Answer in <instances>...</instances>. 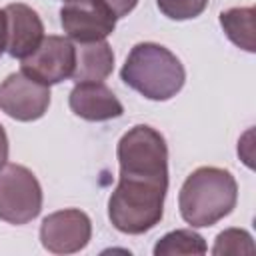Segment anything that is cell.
I'll use <instances>...</instances> for the list:
<instances>
[{
	"instance_id": "6da1fadb",
	"label": "cell",
	"mask_w": 256,
	"mask_h": 256,
	"mask_svg": "<svg viewBox=\"0 0 256 256\" xmlns=\"http://www.w3.org/2000/svg\"><path fill=\"white\" fill-rule=\"evenodd\" d=\"M238 202V184L234 176L216 166L196 168L182 184L178 208L192 228H208L226 218Z\"/></svg>"
},
{
	"instance_id": "7a4b0ae2",
	"label": "cell",
	"mask_w": 256,
	"mask_h": 256,
	"mask_svg": "<svg viewBox=\"0 0 256 256\" xmlns=\"http://www.w3.org/2000/svg\"><path fill=\"white\" fill-rule=\"evenodd\" d=\"M168 180L136 174H120L108 200V218L118 232L144 234L152 230L164 214Z\"/></svg>"
},
{
	"instance_id": "3957f363",
	"label": "cell",
	"mask_w": 256,
	"mask_h": 256,
	"mask_svg": "<svg viewBox=\"0 0 256 256\" xmlns=\"http://www.w3.org/2000/svg\"><path fill=\"white\" fill-rule=\"evenodd\" d=\"M120 78L144 98L164 102L182 90L186 70L176 54L166 46L156 42H140L130 50L120 70Z\"/></svg>"
},
{
	"instance_id": "277c9868",
	"label": "cell",
	"mask_w": 256,
	"mask_h": 256,
	"mask_svg": "<svg viewBox=\"0 0 256 256\" xmlns=\"http://www.w3.org/2000/svg\"><path fill=\"white\" fill-rule=\"evenodd\" d=\"M120 174H136L148 178L168 180V146L164 136L148 126H132L120 140L116 148Z\"/></svg>"
},
{
	"instance_id": "5b68a950",
	"label": "cell",
	"mask_w": 256,
	"mask_h": 256,
	"mask_svg": "<svg viewBox=\"0 0 256 256\" xmlns=\"http://www.w3.org/2000/svg\"><path fill=\"white\" fill-rule=\"evenodd\" d=\"M42 210V186L22 164L0 168V220L8 224H28Z\"/></svg>"
},
{
	"instance_id": "8992f818",
	"label": "cell",
	"mask_w": 256,
	"mask_h": 256,
	"mask_svg": "<svg viewBox=\"0 0 256 256\" xmlns=\"http://www.w3.org/2000/svg\"><path fill=\"white\" fill-rule=\"evenodd\" d=\"M60 24L70 40L86 44L106 40L116 28V16L102 0H68L60 8Z\"/></svg>"
},
{
	"instance_id": "52a82bcc",
	"label": "cell",
	"mask_w": 256,
	"mask_h": 256,
	"mask_svg": "<svg viewBox=\"0 0 256 256\" xmlns=\"http://www.w3.org/2000/svg\"><path fill=\"white\" fill-rule=\"evenodd\" d=\"M76 64V46L64 36H44L40 46L22 60V72L52 86L72 76Z\"/></svg>"
},
{
	"instance_id": "ba28073f",
	"label": "cell",
	"mask_w": 256,
	"mask_h": 256,
	"mask_svg": "<svg viewBox=\"0 0 256 256\" xmlns=\"http://www.w3.org/2000/svg\"><path fill=\"white\" fill-rule=\"evenodd\" d=\"M92 222L78 208H64L48 214L40 224V242L52 254H74L88 246Z\"/></svg>"
},
{
	"instance_id": "9c48e42d",
	"label": "cell",
	"mask_w": 256,
	"mask_h": 256,
	"mask_svg": "<svg viewBox=\"0 0 256 256\" xmlns=\"http://www.w3.org/2000/svg\"><path fill=\"white\" fill-rule=\"evenodd\" d=\"M50 88L28 74L12 72L0 84V108L18 122H32L46 114Z\"/></svg>"
},
{
	"instance_id": "30bf717a",
	"label": "cell",
	"mask_w": 256,
	"mask_h": 256,
	"mask_svg": "<svg viewBox=\"0 0 256 256\" xmlns=\"http://www.w3.org/2000/svg\"><path fill=\"white\" fill-rule=\"evenodd\" d=\"M68 104L78 118L88 122H104L124 114L122 102L104 82H76Z\"/></svg>"
},
{
	"instance_id": "8fae6325",
	"label": "cell",
	"mask_w": 256,
	"mask_h": 256,
	"mask_svg": "<svg viewBox=\"0 0 256 256\" xmlns=\"http://www.w3.org/2000/svg\"><path fill=\"white\" fill-rule=\"evenodd\" d=\"M6 20H8V42L6 52L12 58L24 60L30 56L44 38V24L36 10H32L28 4L14 2L4 8Z\"/></svg>"
},
{
	"instance_id": "7c38bea8",
	"label": "cell",
	"mask_w": 256,
	"mask_h": 256,
	"mask_svg": "<svg viewBox=\"0 0 256 256\" xmlns=\"http://www.w3.org/2000/svg\"><path fill=\"white\" fill-rule=\"evenodd\" d=\"M114 70V52L106 40L86 42L76 46V64L72 72L74 82H102Z\"/></svg>"
},
{
	"instance_id": "4fadbf2b",
	"label": "cell",
	"mask_w": 256,
	"mask_h": 256,
	"mask_svg": "<svg viewBox=\"0 0 256 256\" xmlns=\"http://www.w3.org/2000/svg\"><path fill=\"white\" fill-rule=\"evenodd\" d=\"M254 8H228L220 12V26L224 34L234 42L238 48L246 52L256 50V38H254Z\"/></svg>"
},
{
	"instance_id": "5bb4252c",
	"label": "cell",
	"mask_w": 256,
	"mask_h": 256,
	"mask_svg": "<svg viewBox=\"0 0 256 256\" xmlns=\"http://www.w3.org/2000/svg\"><path fill=\"white\" fill-rule=\"evenodd\" d=\"M208 246L204 238L192 228H180L164 234L156 246L154 256H172V254H206Z\"/></svg>"
},
{
	"instance_id": "9a60e30c",
	"label": "cell",
	"mask_w": 256,
	"mask_h": 256,
	"mask_svg": "<svg viewBox=\"0 0 256 256\" xmlns=\"http://www.w3.org/2000/svg\"><path fill=\"white\" fill-rule=\"evenodd\" d=\"M254 252V242L252 236L242 230V228H226L216 236L212 254L222 256V254H252Z\"/></svg>"
},
{
	"instance_id": "2e32d148",
	"label": "cell",
	"mask_w": 256,
	"mask_h": 256,
	"mask_svg": "<svg viewBox=\"0 0 256 256\" xmlns=\"http://www.w3.org/2000/svg\"><path fill=\"white\" fill-rule=\"evenodd\" d=\"M156 4L170 20H190L206 10L208 0H156Z\"/></svg>"
},
{
	"instance_id": "e0dca14e",
	"label": "cell",
	"mask_w": 256,
	"mask_h": 256,
	"mask_svg": "<svg viewBox=\"0 0 256 256\" xmlns=\"http://www.w3.org/2000/svg\"><path fill=\"white\" fill-rule=\"evenodd\" d=\"M102 2H104L106 8L116 16V20L128 16V14L136 8V4H138V0H102Z\"/></svg>"
},
{
	"instance_id": "ac0fdd59",
	"label": "cell",
	"mask_w": 256,
	"mask_h": 256,
	"mask_svg": "<svg viewBox=\"0 0 256 256\" xmlns=\"http://www.w3.org/2000/svg\"><path fill=\"white\" fill-rule=\"evenodd\" d=\"M6 42H8V20H6V12L2 8L0 10V56L6 50Z\"/></svg>"
},
{
	"instance_id": "d6986e66",
	"label": "cell",
	"mask_w": 256,
	"mask_h": 256,
	"mask_svg": "<svg viewBox=\"0 0 256 256\" xmlns=\"http://www.w3.org/2000/svg\"><path fill=\"white\" fill-rule=\"evenodd\" d=\"M6 160H8V136L4 126L0 124V168L6 164Z\"/></svg>"
}]
</instances>
